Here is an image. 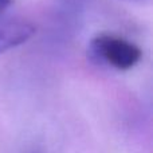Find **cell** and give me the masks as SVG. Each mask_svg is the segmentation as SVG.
<instances>
[{"instance_id": "6da1fadb", "label": "cell", "mask_w": 153, "mask_h": 153, "mask_svg": "<svg viewBox=\"0 0 153 153\" xmlns=\"http://www.w3.org/2000/svg\"><path fill=\"white\" fill-rule=\"evenodd\" d=\"M93 55L101 62L118 70H129L141 61L140 47L124 38L102 34L95 36L90 43Z\"/></svg>"}, {"instance_id": "7a4b0ae2", "label": "cell", "mask_w": 153, "mask_h": 153, "mask_svg": "<svg viewBox=\"0 0 153 153\" xmlns=\"http://www.w3.org/2000/svg\"><path fill=\"white\" fill-rule=\"evenodd\" d=\"M35 34V27L23 20L0 23V54L26 43Z\"/></svg>"}, {"instance_id": "3957f363", "label": "cell", "mask_w": 153, "mask_h": 153, "mask_svg": "<svg viewBox=\"0 0 153 153\" xmlns=\"http://www.w3.org/2000/svg\"><path fill=\"white\" fill-rule=\"evenodd\" d=\"M11 1L12 0H0V15L4 13V11L11 5Z\"/></svg>"}]
</instances>
